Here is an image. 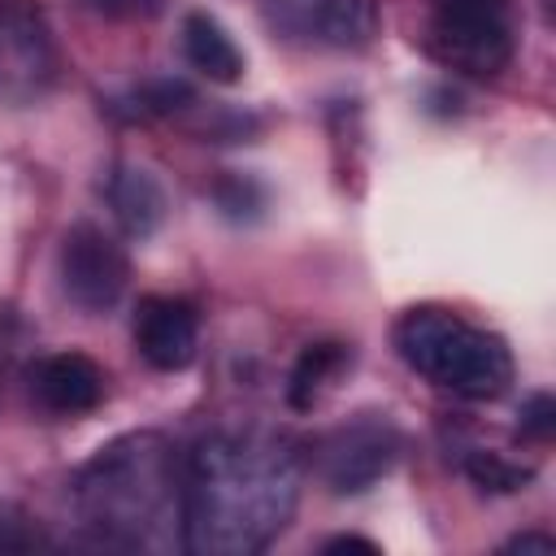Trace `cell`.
<instances>
[{"mask_svg": "<svg viewBox=\"0 0 556 556\" xmlns=\"http://www.w3.org/2000/svg\"><path fill=\"white\" fill-rule=\"evenodd\" d=\"M300 452L269 426H222L182 456V547L195 556L265 552L300 504Z\"/></svg>", "mask_w": 556, "mask_h": 556, "instance_id": "6da1fadb", "label": "cell"}, {"mask_svg": "<svg viewBox=\"0 0 556 556\" xmlns=\"http://www.w3.org/2000/svg\"><path fill=\"white\" fill-rule=\"evenodd\" d=\"M70 500L78 526L100 547H182V456L161 430H130L104 443L74 473Z\"/></svg>", "mask_w": 556, "mask_h": 556, "instance_id": "7a4b0ae2", "label": "cell"}, {"mask_svg": "<svg viewBox=\"0 0 556 556\" xmlns=\"http://www.w3.org/2000/svg\"><path fill=\"white\" fill-rule=\"evenodd\" d=\"M400 361L434 382L439 391H452L460 400H495L513 387V352L500 334L465 321L460 313L443 304H417L408 308L395 330Z\"/></svg>", "mask_w": 556, "mask_h": 556, "instance_id": "3957f363", "label": "cell"}, {"mask_svg": "<svg viewBox=\"0 0 556 556\" xmlns=\"http://www.w3.org/2000/svg\"><path fill=\"white\" fill-rule=\"evenodd\" d=\"M430 48L465 74H500L513 61L508 0H434Z\"/></svg>", "mask_w": 556, "mask_h": 556, "instance_id": "277c9868", "label": "cell"}, {"mask_svg": "<svg viewBox=\"0 0 556 556\" xmlns=\"http://www.w3.org/2000/svg\"><path fill=\"white\" fill-rule=\"evenodd\" d=\"M400 447L404 439L387 417L361 413L352 421H339L313 443V469L334 495H356L395 469Z\"/></svg>", "mask_w": 556, "mask_h": 556, "instance_id": "5b68a950", "label": "cell"}, {"mask_svg": "<svg viewBox=\"0 0 556 556\" xmlns=\"http://www.w3.org/2000/svg\"><path fill=\"white\" fill-rule=\"evenodd\" d=\"M265 26L295 48L361 52L378 39V0H261Z\"/></svg>", "mask_w": 556, "mask_h": 556, "instance_id": "8992f818", "label": "cell"}, {"mask_svg": "<svg viewBox=\"0 0 556 556\" xmlns=\"http://www.w3.org/2000/svg\"><path fill=\"white\" fill-rule=\"evenodd\" d=\"M56 274H61V291L74 308L109 313L122 300L126 282H130V261H126V252L113 235H104L91 222H78L61 239Z\"/></svg>", "mask_w": 556, "mask_h": 556, "instance_id": "52a82bcc", "label": "cell"}, {"mask_svg": "<svg viewBox=\"0 0 556 556\" xmlns=\"http://www.w3.org/2000/svg\"><path fill=\"white\" fill-rule=\"evenodd\" d=\"M130 330H135L139 356L161 374L187 369L200 352V317L178 295H143Z\"/></svg>", "mask_w": 556, "mask_h": 556, "instance_id": "ba28073f", "label": "cell"}, {"mask_svg": "<svg viewBox=\"0 0 556 556\" xmlns=\"http://www.w3.org/2000/svg\"><path fill=\"white\" fill-rule=\"evenodd\" d=\"M30 395L39 408L74 417V413H91L104 400V369L87 356V352H52L39 356L26 374Z\"/></svg>", "mask_w": 556, "mask_h": 556, "instance_id": "9c48e42d", "label": "cell"}, {"mask_svg": "<svg viewBox=\"0 0 556 556\" xmlns=\"http://www.w3.org/2000/svg\"><path fill=\"white\" fill-rule=\"evenodd\" d=\"M104 200L130 239H148L165 222V191L143 165H113L104 178Z\"/></svg>", "mask_w": 556, "mask_h": 556, "instance_id": "30bf717a", "label": "cell"}, {"mask_svg": "<svg viewBox=\"0 0 556 556\" xmlns=\"http://www.w3.org/2000/svg\"><path fill=\"white\" fill-rule=\"evenodd\" d=\"M182 56L191 70H200L208 83H235L243 74V52L230 39V30L208 13H187L182 22Z\"/></svg>", "mask_w": 556, "mask_h": 556, "instance_id": "8fae6325", "label": "cell"}, {"mask_svg": "<svg viewBox=\"0 0 556 556\" xmlns=\"http://www.w3.org/2000/svg\"><path fill=\"white\" fill-rule=\"evenodd\" d=\"M348 361H352V352H348L343 343H308L304 356H300L295 369H291L287 400H291L295 408H308V404L330 387V378H334Z\"/></svg>", "mask_w": 556, "mask_h": 556, "instance_id": "7c38bea8", "label": "cell"}, {"mask_svg": "<svg viewBox=\"0 0 556 556\" xmlns=\"http://www.w3.org/2000/svg\"><path fill=\"white\" fill-rule=\"evenodd\" d=\"M43 70V39L35 26L26 22H9L0 17V74L9 78H26L35 83V74Z\"/></svg>", "mask_w": 556, "mask_h": 556, "instance_id": "4fadbf2b", "label": "cell"}, {"mask_svg": "<svg viewBox=\"0 0 556 556\" xmlns=\"http://www.w3.org/2000/svg\"><path fill=\"white\" fill-rule=\"evenodd\" d=\"M460 465H465V473H469L482 491H495V495H513V491H521L526 482H534V465H521V460H508V456L482 452V447H469Z\"/></svg>", "mask_w": 556, "mask_h": 556, "instance_id": "5bb4252c", "label": "cell"}, {"mask_svg": "<svg viewBox=\"0 0 556 556\" xmlns=\"http://www.w3.org/2000/svg\"><path fill=\"white\" fill-rule=\"evenodd\" d=\"M213 200L222 204L226 217L243 222V217H256V213L265 208V187L252 182V178H243V174H226V178L213 187Z\"/></svg>", "mask_w": 556, "mask_h": 556, "instance_id": "9a60e30c", "label": "cell"}, {"mask_svg": "<svg viewBox=\"0 0 556 556\" xmlns=\"http://www.w3.org/2000/svg\"><path fill=\"white\" fill-rule=\"evenodd\" d=\"M552 430H556V404H552V395L539 391V395H530V400L521 404V434L547 443Z\"/></svg>", "mask_w": 556, "mask_h": 556, "instance_id": "2e32d148", "label": "cell"}, {"mask_svg": "<svg viewBox=\"0 0 556 556\" xmlns=\"http://www.w3.org/2000/svg\"><path fill=\"white\" fill-rule=\"evenodd\" d=\"M91 9H100V13H113V17H122V13H148V9H156V0H87Z\"/></svg>", "mask_w": 556, "mask_h": 556, "instance_id": "e0dca14e", "label": "cell"}, {"mask_svg": "<svg viewBox=\"0 0 556 556\" xmlns=\"http://www.w3.org/2000/svg\"><path fill=\"white\" fill-rule=\"evenodd\" d=\"M508 552H556V539L552 534H517V539H508Z\"/></svg>", "mask_w": 556, "mask_h": 556, "instance_id": "ac0fdd59", "label": "cell"}, {"mask_svg": "<svg viewBox=\"0 0 556 556\" xmlns=\"http://www.w3.org/2000/svg\"><path fill=\"white\" fill-rule=\"evenodd\" d=\"M348 547L378 552V543H369V539H361V534H339V539H330V543H326V552H348Z\"/></svg>", "mask_w": 556, "mask_h": 556, "instance_id": "d6986e66", "label": "cell"}]
</instances>
